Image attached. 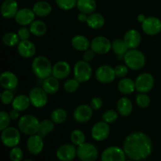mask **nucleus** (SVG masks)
Wrapping results in <instances>:
<instances>
[{
  "label": "nucleus",
  "instance_id": "nucleus-1",
  "mask_svg": "<svg viewBox=\"0 0 161 161\" xmlns=\"http://www.w3.org/2000/svg\"><path fill=\"white\" fill-rule=\"evenodd\" d=\"M124 150L126 156L130 160L134 161L144 160L152 153V140L143 132H133L124 140Z\"/></svg>",
  "mask_w": 161,
  "mask_h": 161
},
{
  "label": "nucleus",
  "instance_id": "nucleus-2",
  "mask_svg": "<svg viewBox=\"0 0 161 161\" xmlns=\"http://www.w3.org/2000/svg\"><path fill=\"white\" fill-rule=\"evenodd\" d=\"M31 69L36 77L44 80L52 75L53 65L47 57L37 56L31 63Z\"/></svg>",
  "mask_w": 161,
  "mask_h": 161
},
{
  "label": "nucleus",
  "instance_id": "nucleus-3",
  "mask_svg": "<svg viewBox=\"0 0 161 161\" xmlns=\"http://www.w3.org/2000/svg\"><path fill=\"white\" fill-rule=\"evenodd\" d=\"M124 61L129 69L138 71L142 69L146 64V57L141 50L130 49L124 54Z\"/></svg>",
  "mask_w": 161,
  "mask_h": 161
},
{
  "label": "nucleus",
  "instance_id": "nucleus-4",
  "mask_svg": "<svg viewBox=\"0 0 161 161\" xmlns=\"http://www.w3.org/2000/svg\"><path fill=\"white\" fill-rule=\"evenodd\" d=\"M40 122L32 115H24L18 120V128L26 135H34L39 134Z\"/></svg>",
  "mask_w": 161,
  "mask_h": 161
},
{
  "label": "nucleus",
  "instance_id": "nucleus-5",
  "mask_svg": "<svg viewBox=\"0 0 161 161\" xmlns=\"http://www.w3.org/2000/svg\"><path fill=\"white\" fill-rule=\"evenodd\" d=\"M73 72L75 79H76L80 83H83L91 80L93 71L89 62L81 60L75 64Z\"/></svg>",
  "mask_w": 161,
  "mask_h": 161
},
{
  "label": "nucleus",
  "instance_id": "nucleus-6",
  "mask_svg": "<svg viewBox=\"0 0 161 161\" xmlns=\"http://www.w3.org/2000/svg\"><path fill=\"white\" fill-rule=\"evenodd\" d=\"M20 130L13 127H8L7 128L2 130L1 140L5 146L9 148H14L17 146L20 142Z\"/></svg>",
  "mask_w": 161,
  "mask_h": 161
},
{
  "label": "nucleus",
  "instance_id": "nucleus-7",
  "mask_svg": "<svg viewBox=\"0 0 161 161\" xmlns=\"http://www.w3.org/2000/svg\"><path fill=\"white\" fill-rule=\"evenodd\" d=\"M77 157L81 161H95L98 157V150L94 145L84 142L77 146Z\"/></svg>",
  "mask_w": 161,
  "mask_h": 161
},
{
  "label": "nucleus",
  "instance_id": "nucleus-8",
  "mask_svg": "<svg viewBox=\"0 0 161 161\" xmlns=\"http://www.w3.org/2000/svg\"><path fill=\"white\" fill-rule=\"evenodd\" d=\"M31 104L38 108H43L48 102V94L42 87H34L30 91L28 94Z\"/></svg>",
  "mask_w": 161,
  "mask_h": 161
},
{
  "label": "nucleus",
  "instance_id": "nucleus-9",
  "mask_svg": "<svg viewBox=\"0 0 161 161\" xmlns=\"http://www.w3.org/2000/svg\"><path fill=\"white\" fill-rule=\"evenodd\" d=\"M135 87L138 93H148L153 88L154 78L150 73L144 72L138 75L135 80Z\"/></svg>",
  "mask_w": 161,
  "mask_h": 161
},
{
  "label": "nucleus",
  "instance_id": "nucleus-10",
  "mask_svg": "<svg viewBox=\"0 0 161 161\" xmlns=\"http://www.w3.org/2000/svg\"><path fill=\"white\" fill-rule=\"evenodd\" d=\"M116 72L115 69L110 65L103 64L96 69L95 78L99 83H110L114 81L116 79Z\"/></svg>",
  "mask_w": 161,
  "mask_h": 161
},
{
  "label": "nucleus",
  "instance_id": "nucleus-11",
  "mask_svg": "<svg viewBox=\"0 0 161 161\" xmlns=\"http://www.w3.org/2000/svg\"><path fill=\"white\" fill-rule=\"evenodd\" d=\"M126 153L124 149L117 146H110L102 152V161H125Z\"/></svg>",
  "mask_w": 161,
  "mask_h": 161
},
{
  "label": "nucleus",
  "instance_id": "nucleus-12",
  "mask_svg": "<svg viewBox=\"0 0 161 161\" xmlns=\"http://www.w3.org/2000/svg\"><path fill=\"white\" fill-rule=\"evenodd\" d=\"M91 49L97 54H105L112 50V42L105 36H97L91 41Z\"/></svg>",
  "mask_w": 161,
  "mask_h": 161
},
{
  "label": "nucleus",
  "instance_id": "nucleus-13",
  "mask_svg": "<svg viewBox=\"0 0 161 161\" xmlns=\"http://www.w3.org/2000/svg\"><path fill=\"white\" fill-rule=\"evenodd\" d=\"M110 134V127L108 124L100 121L93 126L91 129V136L97 142H102L107 139Z\"/></svg>",
  "mask_w": 161,
  "mask_h": 161
},
{
  "label": "nucleus",
  "instance_id": "nucleus-14",
  "mask_svg": "<svg viewBox=\"0 0 161 161\" xmlns=\"http://www.w3.org/2000/svg\"><path fill=\"white\" fill-rule=\"evenodd\" d=\"M142 31L149 36H156L161 31V20L156 17H148L142 23Z\"/></svg>",
  "mask_w": 161,
  "mask_h": 161
},
{
  "label": "nucleus",
  "instance_id": "nucleus-15",
  "mask_svg": "<svg viewBox=\"0 0 161 161\" xmlns=\"http://www.w3.org/2000/svg\"><path fill=\"white\" fill-rule=\"evenodd\" d=\"M93 111L92 108L86 104L78 105L73 112L74 119L80 124L87 123L92 118Z\"/></svg>",
  "mask_w": 161,
  "mask_h": 161
},
{
  "label": "nucleus",
  "instance_id": "nucleus-16",
  "mask_svg": "<svg viewBox=\"0 0 161 161\" xmlns=\"http://www.w3.org/2000/svg\"><path fill=\"white\" fill-rule=\"evenodd\" d=\"M57 157L60 161H72L77 157V148L73 144H64L57 150Z\"/></svg>",
  "mask_w": 161,
  "mask_h": 161
},
{
  "label": "nucleus",
  "instance_id": "nucleus-17",
  "mask_svg": "<svg viewBox=\"0 0 161 161\" xmlns=\"http://www.w3.org/2000/svg\"><path fill=\"white\" fill-rule=\"evenodd\" d=\"M36 16L33 9L29 8H22L17 11L14 18L18 25L21 26H27L34 21Z\"/></svg>",
  "mask_w": 161,
  "mask_h": 161
},
{
  "label": "nucleus",
  "instance_id": "nucleus-18",
  "mask_svg": "<svg viewBox=\"0 0 161 161\" xmlns=\"http://www.w3.org/2000/svg\"><path fill=\"white\" fill-rule=\"evenodd\" d=\"M27 149L32 155H38L42 151L44 147L43 138L39 134L31 135L27 140Z\"/></svg>",
  "mask_w": 161,
  "mask_h": 161
},
{
  "label": "nucleus",
  "instance_id": "nucleus-19",
  "mask_svg": "<svg viewBox=\"0 0 161 161\" xmlns=\"http://www.w3.org/2000/svg\"><path fill=\"white\" fill-rule=\"evenodd\" d=\"M71 72V66L67 61H59L53 65L52 75L58 80H64Z\"/></svg>",
  "mask_w": 161,
  "mask_h": 161
},
{
  "label": "nucleus",
  "instance_id": "nucleus-20",
  "mask_svg": "<svg viewBox=\"0 0 161 161\" xmlns=\"http://www.w3.org/2000/svg\"><path fill=\"white\" fill-rule=\"evenodd\" d=\"M0 84L5 90L13 91L18 85V78L14 72L6 71L0 75Z\"/></svg>",
  "mask_w": 161,
  "mask_h": 161
},
{
  "label": "nucleus",
  "instance_id": "nucleus-21",
  "mask_svg": "<svg viewBox=\"0 0 161 161\" xmlns=\"http://www.w3.org/2000/svg\"><path fill=\"white\" fill-rule=\"evenodd\" d=\"M17 47V52L25 58H31L35 56L36 53V45L30 40L20 41Z\"/></svg>",
  "mask_w": 161,
  "mask_h": 161
},
{
  "label": "nucleus",
  "instance_id": "nucleus-22",
  "mask_svg": "<svg viewBox=\"0 0 161 161\" xmlns=\"http://www.w3.org/2000/svg\"><path fill=\"white\" fill-rule=\"evenodd\" d=\"M18 9V3L16 0H5L1 6V14L4 18L15 17Z\"/></svg>",
  "mask_w": 161,
  "mask_h": 161
},
{
  "label": "nucleus",
  "instance_id": "nucleus-23",
  "mask_svg": "<svg viewBox=\"0 0 161 161\" xmlns=\"http://www.w3.org/2000/svg\"><path fill=\"white\" fill-rule=\"evenodd\" d=\"M124 40L129 50L136 49L141 43L142 37L138 31L135 29H130L124 35Z\"/></svg>",
  "mask_w": 161,
  "mask_h": 161
},
{
  "label": "nucleus",
  "instance_id": "nucleus-24",
  "mask_svg": "<svg viewBox=\"0 0 161 161\" xmlns=\"http://www.w3.org/2000/svg\"><path fill=\"white\" fill-rule=\"evenodd\" d=\"M118 113L124 117L130 116L133 110V105L131 101L126 97H123L118 100L116 104Z\"/></svg>",
  "mask_w": 161,
  "mask_h": 161
},
{
  "label": "nucleus",
  "instance_id": "nucleus-25",
  "mask_svg": "<svg viewBox=\"0 0 161 161\" xmlns=\"http://www.w3.org/2000/svg\"><path fill=\"white\" fill-rule=\"evenodd\" d=\"M42 87L48 94H54L58 91L60 87L59 80L53 75L42 80Z\"/></svg>",
  "mask_w": 161,
  "mask_h": 161
},
{
  "label": "nucleus",
  "instance_id": "nucleus-26",
  "mask_svg": "<svg viewBox=\"0 0 161 161\" xmlns=\"http://www.w3.org/2000/svg\"><path fill=\"white\" fill-rule=\"evenodd\" d=\"M35 14L39 17H47L50 14L52 11V6L47 1H38L33 5L32 7Z\"/></svg>",
  "mask_w": 161,
  "mask_h": 161
},
{
  "label": "nucleus",
  "instance_id": "nucleus-27",
  "mask_svg": "<svg viewBox=\"0 0 161 161\" xmlns=\"http://www.w3.org/2000/svg\"><path fill=\"white\" fill-rule=\"evenodd\" d=\"M72 45L78 51H86L91 47V42L86 36L76 35L72 39Z\"/></svg>",
  "mask_w": 161,
  "mask_h": 161
},
{
  "label": "nucleus",
  "instance_id": "nucleus-28",
  "mask_svg": "<svg viewBox=\"0 0 161 161\" xmlns=\"http://www.w3.org/2000/svg\"><path fill=\"white\" fill-rule=\"evenodd\" d=\"M30 105H31V101H30L29 97L25 94H19L16 96L12 102L13 108L19 112H23L28 109Z\"/></svg>",
  "mask_w": 161,
  "mask_h": 161
},
{
  "label": "nucleus",
  "instance_id": "nucleus-29",
  "mask_svg": "<svg viewBox=\"0 0 161 161\" xmlns=\"http://www.w3.org/2000/svg\"><path fill=\"white\" fill-rule=\"evenodd\" d=\"M76 7L80 13L89 15L96 10L97 3L95 0H77Z\"/></svg>",
  "mask_w": 161,
  "mask_h": 161
},
{
  "label": "nucleus",
  "instance_id": "nucleus-30",
  "mask_svg": "<svg viewBox=\"0 0 161 161\" xmlns=\"http://www.w3.org/2000/svg\"><path fill=\"white\" fill-rule=\"evenodd\" d=\"M105 17L99 13H93L88 15L86 25L93 29H99L105 25Z\"/></svg>",
  "mask_w": 161,
  "mask_h": 161
},
{
  "label": "nucleus",
  "instance_id": "nucleus-31",
  "mask_svg": "<svg viewBox=\"0 0 161 161\" xmlns=\"http://www.w3.org/2000/svg\"><path fill=\"white\" fill-rule=\"evenodd\" d=\"M118 90L123 94H130L136 91L135 82L130 78H123L118 83Z\"/></svg>",
  "mask_w": 161,
  "mask_h": 161
},
{
  "label": "nucleus",
  "instance_id": "nucleus-32",
  "mask_svg": "<svg viewBox=\"0 0 161 161\" xmlns=\"http://www.w3.org/2000/svg\"><path fill=\"white\" fill-rule=\"evenodd\" d=\"M29 29L31 31V35H33L34 36H37V37H41L46 34L47 27L43 21L37 20H34L29 25Z\"/></svg>",
  "mask_w": 161,
  "mask_h": 161
},
{
  "label": "nucleus",
  "instance_id": "nucleus-33",
  "mask_svg": "<svg viewBox=\"0 0 161 161\" xmlns=\"http://www.w3.org/2000/svg\"><path fill=\"white\" fill-rule=\"evenodd\" d=\"M112 50L117 56H121L124 58V54L129 50V48L126 45L124 39H116L112 42Z\"/></svg>",
  "mask_w": 161,
  "mask_h": 161
},
{
  "label": "nucleus",
  "instance_id": "nucleus-34",
  "mask_svg": "<svg viewBox=\"0 0 161 161\" xmlns=\"http://www.w3.org/2000/svg\"><path fill=\"white\" fill-rule=\"evenodd\" d=\"M55 127V124L53 122L51 119H43L40 122L39 125V135H41L42 138H45L48 134L51 133Z\"/></svg>",
  "mask_w": 161,
  "mask_h": 161
},
{
  "label": "nucleus",
  "instance_id": "nucleus-35",
  "mask_svg": "<svg viewBox=\"0 0 161 161\" xmlns=\"http://www.w3.org/2000/svg\"><path fill=\"white\" fill-rule=\"evenodd\" d=\"M20 39L19 38L17 33L14 32H7L4 34L3 36V42L4 45L7 47H12L17 46L20 42Z\"/></svg>",
  "mask_w": 161,
  "mask_h": 161
},
{
  "label": "nucleus",
  "instance_id": "nucleus-36",
  "mask_svg": "<svg viewBox=\"0 0 161 161\" xmlns=\"http://www.w3.org/2000/svg\"><path fill=\"white\" fill-rule=\"evenodd\" d=\"M67 113L63 108H57L52 112L50 115V119L55 124H61L64 123L67 119Z\"/></svg>",
  "mask_w": 161,
  "mask_h": 161
},
{
  "label": "nucleus",
  "instance_id": "nucleus-37",
  "mask_svg": "<svg viewBox=\"0 0 161 161\" xmlns=\"http://www.w3.org/2000/svg\"><path fill=\"white\" fill-rule=\"evenodd\" d=\"M70 138L72 144L75 145V146H79L83 144V143L86 142H85L86 141L85 134L81 130H79V129L72 130L70 135Z\"/></svg>",
  "mask_w": 161,
  "mask_h": 161
},
{
  "label": "nucleus",
  "instance_id": "nucleus-38",
  "mask_svg": "<svg viewBox=\"0 0 161 161\" xmlns=\"http://www.w3.org/2000/svg\"><path fill=\"white\" fill-rule=\"evenodd\" d=\"M80 83L76 79H69L64 83V89L68 93H74L80 87Z\"/></svg>",
  "mask_w": 161,
  "mask_h": 161
},
{
  "label": "nucleus",
  "instance_id": "nucleus-39",
  "mask_svg": "<svg viewBox=\"0 0 161 161\" xmlns=\"http://www.w3.org/2000/svg\"><path fill=\"white\" fill-rule=\"evenodd\" d=\"M57 6L63 10H71L76 6L77 0H55Z\"/></svg>",
  "mask_w": 161,
  "mask_h": 161
},
{
  "label": "nucleus",
  "instance_id": "nucleus-40",
  "mask_svg": "<svg viewBox=\"0 0 161 161\" xmlns=\"http://www.w3.org/2000/svg\"><path fill=\"white\" fill-rule=\"evenodd\" d=\"M150 97L146 93H139L136 96V103L139 107L146 108L150 105Z\"/></svg>",
  "mask_w": 161,
  "mask_h": 161
},
{
  "label": "nucleus",
  "instance_id": "nucleus-41",
  "mask_svg": "<svg viewBox=\"0 0 161 161\" xmlns=\"http://www.w3.org/2000/svg\"><path fill=\"white\" fill-rule=\"evenodd\" d=\"M118 119V113L113 109H108L102 114V121L107 124L114 123Z\"/></svg>",
  "mask_w": 161,
  "mask_h": 161
},
{
  "label": "nucleus",
  "instance_id": "nucleus-42",
  "mask_svg": "<svg viewBox=\"0 0 161 161\" xmlns=\"http://www.w3.org/2000/svg\"><path fill=\"white\" fill-rule=\"evenodd\" d=\"M11 118L9 113L5 111H1L0 113V130H3L7 128L10 124Z\"/></svg>",
  "mask_w": 161,
  "mask_h": 161
},
{
  "label": "nucleus",
  "instance_id": "nucleus-43",
  "mask_svg": "<svg viewBox=\"0 0 161 161\" xmlns=\"http://www.w3.org/2000/svg\"><path fill=\"white\" fill-rule=\"evenodd\" d=\"M24 157V153L19 147H14L9 152V158L12 161H21Z\"/></svg>",
  "mask_w": 161,
  "mask_h": 161
},
{
  "label": "nucleus",
  "instance_id": "nucleus-44",
  "mask_svg": "<svg viewBox=\"0 0 161 161\" xmlns=\"http://www.w3.org/2000/svg\"><path fill=\"white\" fill-rule=\"evenodd\" d=\"M15 97L11 90H5L1 94V100L4 105H9L12 104L13 101L14 100Z\"/></svg>",
  "mask_w": 161,
  "mask_h": 161
},
{
  "label": "nucleus",
  "instance_id": "nucleus-45",
  "mask_svg": "<svg viewBox=\"0 0 161 161\" xmlns=\"http://www.w3.org/2000/svg\"><path fill=\"white\" fill-rule=\"evenodd\" d=\"M128 69L127 65L124 64H118L114 68L116 75L118 78H125L126 75L128 73Z\"/></svg>",
  "mask_w": 161,
  "mask_h": 161
},
{
  "label": "nucleus",
  "instance_id": "nucleus-46",
  "mask_svg": "<svg viewBox=\"0 0 161 161\" xmlns=\"http://www.w3.org/2000/svg\"><path fill=\"white\" fill-rule=\"evenodd\" d=\"M31 31L30 29L27 28L25 26H23L20 28L17 31V35H18L19 38H20V41L22 40H28L31 36Z\"/></svg>",
  "mask_w": 161,
  "mask_h": 161
},
{
  "label": "nucleus",
  "instance_id": "nucleus-47",
  "mask_svg": "<svg viewBox=\"0 0 161 161\" xmlns=\"http://www.w3.org/2000/svg\"><path fill=\"white\" fill-rule=\"evenodd\" d=\"M102 100L98 97H94L91 99V103H90V106L92 108L93 110L94 111H97V110H99L102 107Z\"/></svg>",
  "mask_w": 161,
  "mask_h": 161
},
{
  "label": "nucleus",
  "instance_id": "nucleus-48",
  "mask_svg": "<svg viewBox=\"0 0 161 161\" xmlns=\"http://www.w3.org/2000/svg\"><path fill=\"white\" fill-rule=\"evenodd\" d=\"M94 57H95V53L91 49H88L87 50L84 51V53H83V60L86 61V62H90V61H93Z\"/></svg>",
  "mask_w": 161,
  "mask_h": 161
},
{
  "label": "nucleus",
  "instance_id": "nucleus-49",
  "mask_svg": "<svg viewBox=\"0 0 161 161\" xmlns=\"http://www.w3.org/2000/svg\"><path fill=\"white\" fill-rule=\"evenodd\" d=\"M9 116H10L11 119H13V120H17V119L19 118V116H20V112L14 109V108H13V109L9 112Z\"/></svg>",
  "mask_w": 161,
  "mask_h": 161
},
{
  "label": "nucleus",
  "instance_id": "nucleus-50",
  "mask_svg": "<svg viewBox=\"0 0 161 161\" xmlns=\"http://www.w3.org/2000/svg\"><path fill=\"white\" fill-rule=\"evenodd\" d=\"M88 18V15L87 14H84V13H80L78 14V20H80V22H86Z\"/></svg>",
  "mask_w": 161,
  "mask_h": 161
},
{
  "label": "nucleus",
  "instance_id": "nucleus-51",
  "mask_svg": "<svg viewBox=\"0 0 161 161\" xmlns=\"http://www.w3.org/2000/svg\"><path fill=\"white\" fill-rule=\"evenodd\" d=\"M146 17L144 15V14H139V15L138 16V18H137V20H138V22H140V23H143L144 22V20H146Z\"/></svg>",
  "mask_w": 161,
  "mask_h": 161
},
{
  "label": "nucleus",
  "instance_id": "nucleus-52",
  "mask_svg": "<svg viewBox=\"0 0 161 161\" xmlns=\"http://www.w3.org/2000/svg\"><path fill=\"white\" fill-rule=\"evenodd\" d=\"M24 161H33V160H28H28H25Z\"/></svg>",
  "mask_w": 161,
  "mask_h": 161
},
{
  "label": "nucleus",
  "instance_id": "nucleus-53",
  "mask_svg": "<svg viewBox=\"0 0 161 161\" xmlns=\"http://www.w3.org/2000/svg\"><path fill=\"white\" fill-rule=\"evenodd\" d=\"M125 161H134V160H125Z\"/></svg>",
  "mask_w": 161,
  "mask_h": 161
}]
</instances>
